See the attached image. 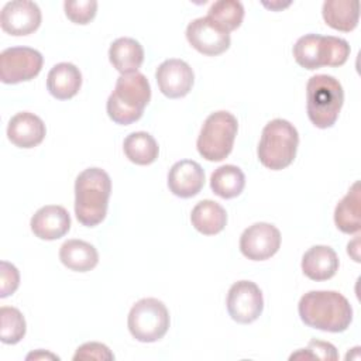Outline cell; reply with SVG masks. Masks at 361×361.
I'll return each instance as SVG.
<instances>
[{"mask_svg": "<svg viewBox=\"0 0 361 361\" xmlns=\"http://www.w3.org/2000/svg\"><path fill=\"white\" fill-rule=\"evenodd\" d=\"M59 259L71 271L87 272L97 265L99 252L90 243L73 238L61 245Z\"/></svg>", "mask_w": 361, "mask_h": 361, "instance_id": "obj_22", "label": "cell"}, {"mask_svg": "<svg viewBox=\"0 0 361 361\" xmlns=\"http://www.w3.org/2000/svg\"><path fill=\"white\" fill-rule=\"evenodd\" d=\"M330 360L334 361L338 358L336 347L331 343L310 340L307 348H300L298 353L292 354L289 360Z\"/></svg>", "mask_w": 361, "mask_h": 361, "instance_id": "obj_30", "label": "cell"}, {"mask_svg": "<svg viewBox=\"0 0 361 361\" xmlns=\"http://www.w3.org/2000/svg\"><path fill=\"white\" fill-rule=\"evenodd\" d=\"M238 131L237 118L226 110L212 113L203 123L197 137L199 154L212 162L227 158L233 149V144Z\"/></svg>", "mask_w": 361, "mask_h": 361, "instance_id": "obj_7", "label": "cell"}, {"mask_svg": "<svg viewBox=\"0 0 361 361\" xmlns=\"http://www.w3.org/2000/svg\"><path fill=\"white\" fill-rule=\"evenodd\" d=\"M245 186L244 172L235 165H221L210 176V188L223 199L237 197Z\"/></svg>", "mask_w": 361, "mask_h": 361, "instance_id": "obj_26", "label": "cell"}, {"mask_svg": "<svg viewBox=\"0 0 361 361\" xmlns=\"http://www.w3.org/2000/svg\"><path fill=\"white\" fill-rule=\"evenodd\" d=\"M302 322L313 329L341 333L353 322V307L345 296L336 290H310L298 305Z\"/></svg>", "mask_w": 361, "mask_h": 361, "instance_id": "obj_1", "label": "cell"}, {"mask_svg": "<svg viewBox=\"0 0 361 361\" xmlns=\"http://www.w3.org/2000/svg\"><path fill=\"white\" fill-rule=\"evenodd\" d=\"M192 226L204 235H214L223 231L227 224V213L217 202L206 199L196 203L190 213Z\"/></svg>", "mask_w": 361, "mask_h": 361, "instance_id": "obj_23", "label": "cell"}, {"mask_svg": "<svg viewBox=\"0 0 361 361\" xmlns=\"http://www.w3.org/2000/svg\"><path fill=\"white\" fill-rule=\"evenodd\" d=\"M127 324L135 340L154 343L166 334L171 324L169 312L164 302L155 298H144L130 309Z\"/></svg>", "mask_w": 361, "mask_h": 361, "instance_id": "obj_8", "label": "cell"}, {"mask_svg": "<svg viewBox=\"0 0 361 361\" xmlns=\"http://www.w3.org/2000/svg\"><path fill=\"white\" fill-rule=\"evenodd\" d=\"M109 59L113 68L121 75L134 73L138 72V68L144 62V48L137 39L121 37L111 42L109 48Z\"/></svg>", "mask_w": 361, "mask_h": 361, "instance_id": "obj_20", "label": "cell"}, {"mask_svg": "<svg viewBox=\"0 0 361 361\" xmlns=\"http://www.w3.org/2000/svg\"><path fill=\"white\" fill-rule=\"evenodd\" d=\"M44 121L30 111H20L13 116L7 126L8 140L18 148H34L45 138Z\"/></svg>", "mask_w": 361, "mask_h": 361, "instance_id": "obj_17", "label": "cell"}, {"mask_svg": "<svg viewBox=\"0 0 361 361\" xmlns=\"http://www.w3.org/2000/svg\"><path fill=\"white\" fill-rule=\"evenodd\" d=\"M30 226L35 237L52 241L63 237L69 231L71 216L65 207L48 204L34 213Z\"/></svg>", "mask_w": 361, "mask_h": 361, "instance_id": "obj_16", "label": "cell"}, {"mask_svg": "<svg viewBox=\"0 0 361 361\" xmlns=\"http://www.w3.org/2000/svg\"><path fill=\"white\" fill-rule=\"evenodd\" d=\"M360 182H354L347 195L337 203L334 210V223L337 228L345 234H355L361 228L360 202H361Z\"/></svg>", "mask_w": 361, "mask_h": 361, "instance_id": "obj_24", "label": "cell"}, {"mask_svg": "<svg viewBox=\"0 0 361 361\" xmlns=\"http://www.w3.org/2000/svg\"><path fill=\"white\" fill-rule=\"evenodd\" d=\"M298 145L299 134L293 124L283 118H274L262 130L257 149L258 159L265 168L281 171L293 162Z\"/></svg>", "mask_w": 361, "mask_h": 361, "instance_id": "obj_5", "label": "cell"}, {"mask_svg": "<svg viewBox=\"0 0 361 361\" xmlns=\"http://www.w3.org/2000/svg\"><path fill=\"white\" fill-rule=\"evenodd\" d=\"M344 103L341 83L330 75H314L306 85L307 117L317 128L334 126Z\"/></svg>", "mask_w": 361, "mask_h": 361, "instance_id": "obj_4", "label": "cell"}, {"mask_svg": "<svg viewBox=\"0 0 361 361\" xmlns=\"http://www.w3.org/2000/svg\"><path fill=\"white\" fill-rule=\"evenodd\" d=\"M47 358V357H49V358H58L56 355H54V354H48V353H44V351H37V353H31V354H28L27 355V360H31V358H34V360H37V358Z\"/></svg>", "mask_w": 361, "mask_h": 361, "instance_id": "obj_33", "label": "cell"}, {"mask_svg": "<svg viewBox=\"0 0 361 361\" xmlns=\"http://www.w3.org/2000/svg\"><path fill=\"white\" fill-rule=\"evenodd\" d=\"M0 298H6L8 295H13L20 283V274L18 269L7 262L1 261L0 264Z\"/></svg>", "mask_w": 361, "mask_h": 361, "instance_id": "obj_32", "label": "cell"}, {"mask_svg": "<svg viewBox=\"0 0 361 361\" xmlns=\"http://www.w3.org/2000/svg\"><path fill=\"white\" fill-rule=\"evenodd\" d=\"M126 157L135 165H149L155 162L159 147L155 138L145 131H135L126 137L123 142Z\"/></svg>", "mask_w": 361, "mask_h": 361, "instance_id": "obj_25", "label": "cell"}, {"mask_svg": "<svg viewBox=\"0 0 361 361\" xmlns=\"http://www.w3.org/2000/svg\"><path fill=\"white\" fill-rule=\"evenodd\" d=\"M322 16L333 30L350 32L358 25L360 3L357 0H326Z\"/></svg>", "mask_w": 361, "mask_h": 361, "instance_id": "obj_21", "label": "cell"}, {"mask_svg": "<svg viewBox=\"0 0 361 361\" xmlns=\"http://www.w3.org/2000/svg\"><path fill=\"white\" fill-rule=\"evenodd\" d=\"M292 52L298 65L314 71L322 66L344 65L350 56V45L338 37L306 34L295 42Z\"/></svg>", "mask_w": 361, "mask_h": 361, "instance_id": "obj_6", "label": "cell"}, {"mask_svg": "<svg viewBox=\"0 0 361 361\" xmlns=\"http://www.w3.org/2000/svg\"><path fill=\"white\" fill-rule=\"evenodd\" d=\"M227 312L241 324L255 322L264 309V298L259 286L251 281H237L227 293Z\"/></svg>", "mask_w": 361, "mask_h": 361, "instance_id": "obj_10", "label": "cell"}, {"mask_svg": "<svg viewBox=\"0 0 361 361\" xmlns=\"http://www.w3.org/2000/svg\"><path fill=\"white\" fill-rule=\"evenodd\" d=\"M281 247V233L269 223H254L240 237V251L251 261H265L275 255Z\"/></svg>", "mask_w": 361, "mask_h": 361, "instance_id": "obj_11", "label": "cell"}, {"mask_svg": "<svg viewBox=\"0 0 361 361\" xmlns=\"http://www.w3.org/2000/svg\"><path fill=\"white\" fill-rule=\"evenodd\" d=\"M25 319L23 313L10 306L0 307V340L4 344H17L25 336Z\"/></svg>", "mask_w": 361, "mask_h": 361, "instance_id": "obj_28", "label": "cell"}, {"mask_svg": "<svg viewBox=\"0 0 361 361\" xmlns=\"http://www.w3.org/2000/svg\"><path fill=\"white\" fill-rule=\"evenodd\" d=\"M149 100L151 86L145 75L141 72L120 75L107 99V114L114 123L128 126L142 117Z\"/></svg>", "mask_w": 361, "mask_h": 361, "instance_id": "obj_3", "label": "cell"}, {"mask_svg": "<svg viewBox=\"0 0 361 361\" xmlns=\"http://www.w3.org/2000/svg\"><path fill=\"white\" fill-rule=\"evenodd\" d=\"M204 185V171L193 159L175 162L168 172L169 190L182 199L196 196Z\"/></svg>", "mask_w": 361, "mask_h": 361, "instance_id": "obj_15", "label": "cell"}, {"mask_svg": "<svg viewBox=\"0 0 361 361\" xmlns=\"http://www.w3.org/2000/svg\"><path fill=\"white\" fill-rule=\"evenodd\" d=\"M207 17L230 34L241 25L244 18V7L237 0H219L210 6Z\"/></svg>", "mask_w": 361, "mask_h": 361, "instance_id": "obj_27", "label": "cell"}, {"mask_svg": "<svg viewBox=\"0 0 361 361\" xmlns=\"http://www.w3.org/2000/svg\"><path fill=\"white\" fill-rule=\"evenodd\" d=\"M111 179L102 168H87L75 180V216L86 227L102 223L107 214Z\"/></svg>", "mask_w": 361, "mask_h": 361, "instance_id": "obj_2", "label": "cell"}, {"mask_svg": "<svg viewBox=\"0 0 361 361\" xmlns=\"http://www.w3.org/2000/svg\"><path fill=\"white\" fill-rule=\"evenodd\" d=\"M41 52L30 47H11L0 54V80L16 85L34 79L42 68Z\"/></svg>", "mask_w": 361, "mask_h": 361, "instance_id": "obj_9", "label": "cell"}, {"mask_svg": "<svg viewBox=\"0 0 361 361\" xmlns=\"http://www.w3.org/2000/svg\"><path fill=\"white\" fill-rule=\"evenodd\" d=\"M155 79L162 94L169 99H179L192 90L195 73L185 61L172 58L157 68Z\"/></svg>", "mask_w": 361, "mask_h": 361, "instance_id": "obj_14", "label": "cell"}, {"mask_svg": "<svg viewBox=\"0 0 361 361\" xmlns=\"http://www.w3.org/2000/svg\"><path fill=\"white\" fill-rule=\"evenodd\" d=\"M73 360L75 361H87V360L110 361V360H114V354L110 351V348L106 344L90 341L78 347L73 355Z\"/></svg>", "mask_w": 361, "mask_h": 361, "instance_id": "obj_31", "label": "cell"}, {"mask_svg": "<svg viewBox=\"0 0 361 361\" xmlns=\"http://www.w3.org/2000/svg\"><path fill=\"white\" fill-rule=\"evenodd\" d=\"M82 86V73L71 62H61L51 68L47 76V89L58 100H68L78 94Z\"/></svg>", "mask_w": 361, "mask_h": 361, "instance_id": "obj_19", "label": "cell"}, {"mask_svg": "<svg viewBox=\"0 0 361 361\" xmlns=\"http://www.w3.org/2000/svg\"><path fill=\"white\" fill-rule=\"evenodd\" d=\"M338 257L331 247L313 245L302 257V271L312 281H327L338 271Z\"/></svg>", "mask_w": 361, "mask_h": 361, "instance_id": "obj_18", "label": "cell"}, {"mask_svg": "<svg viewBox=\"0 0 361 361\" xmlns=\"http://www.w3.org/2000/svg\"><path fill=\"white\" fill-rule=\"evenodd\" d=\"M41 24V10L30 0H14L4 4L0 13L1 30L10 35L32 34Z\"/></svg>", "mask_w": 361, "mask_h": 361, "instance_id": "obj_13", "label": "cell"}, {"mask_svg": "<svg viewBox=\"0 0 361 361\" xmlns=\"http://www.w3.org/2000/svg\"><path fill=\"white\" fill-rule=\"evenodd\" d=\"M186 39L197 52L207 56L226 52L231 44L230 34L209 17H199L190 21L186 27Z\"/></svg>", "mask_w": 361, "mask_h": 361, "instance_id": "obj_12", "label": "cell"}, {"mask_svg": "<svg viewBox=\"0 0 361 361\" xmlns=\"http://www.w3.org/2000/svg\"><path fill=\"white\" fill-rule=\"evenodd\" d=\"M66 17L75 24H89L97 11V1L94 0H66L63 3Z\"/></svg>", "mask_w": 361, "mask_h": 361, "instance_id": "obj_29", "label": "cell"}]
</instances>
